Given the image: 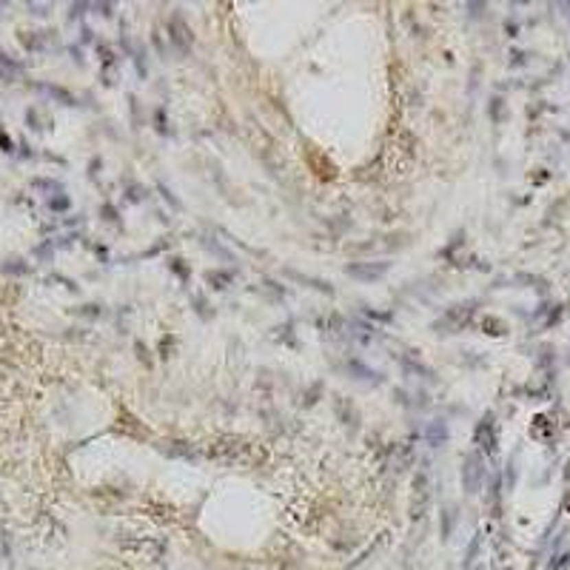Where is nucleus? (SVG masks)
<instances>
[{"label":"nucleus","instance_id":"obj_4","mask_svg":"<svg viewBox=\"0 0 570 570\" xmlns=\"http://www.w3.org/2000/svg\"><path fill=\"white\" fill-rule=\"evenodd\" d=\"M445 436H448V431H445V428H433V431H431V440H433V442H436V440L442 442Z\"/></svg>","mask_w":570,"mask_h":570},{"label":"nucleus","instance_id":"obj_3","mask_svg":"<svg viewBox=\"0 0 570 570\" xmlns=\"http://www.w3.org/2000/svg\"><path fill=\"white\" fill-rule=\"evenodd\" d=\"M348 274L351 277H359V280H376V277H383L385 274V262H379V265H348Z\"/></svg>","mask_w":570,"mask_h":570},{"label":"nucleus","instance_id":"obj_2","mask_svg":"<svg viewBox=\"0 0 570 570\" xmlns=\"http://www.w3.org/2000/svg\"><path fill=\"white\" fill-rule=\"evenodd\" d=\"M477 442L482 448H488V451L497 448V433H493V420H490V416H488V420H482V425L477 428Z\"/></svg>","mask_w":570,"mask_h":570},{"label":"nucleus","instance_id":"obj_1","mask_svg":"<svg viewBox=\"0 0 570 570\" xmlns=\"http://www.w3.org/2000/svg\"><path fill=\"white\" fill-rule=\"evenodd\" d=\"M479 479H482V456L479 453H470L465 459V468H462V485L468 493H477L479 490Z\"/></svg>","mask_w":570,"mask_h":570}]
</instances>
